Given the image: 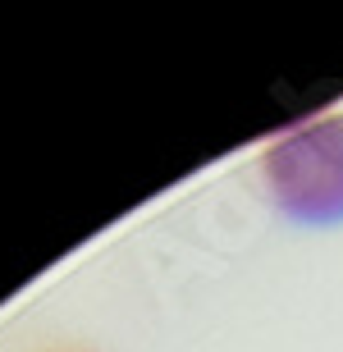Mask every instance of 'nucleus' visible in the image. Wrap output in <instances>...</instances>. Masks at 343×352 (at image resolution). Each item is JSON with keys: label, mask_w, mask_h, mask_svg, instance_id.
Returning <instances> with one entry per match:
<instances>
[{"label": "nucleus", "mask_w": 343, "mask_h": 352, "mask_svg": "<svg viewBox=\"0 0 343 352\" xmlns=\"http://www.w3.org/2000/svg\"><path fill=\"white\" fill-rule=\"evenodd\" d=\"M261 183L284 220L302 229L343 224V110H316L261 146Z\"/></svg>", "instance_id": "nucleus-1"}]
</instances>
